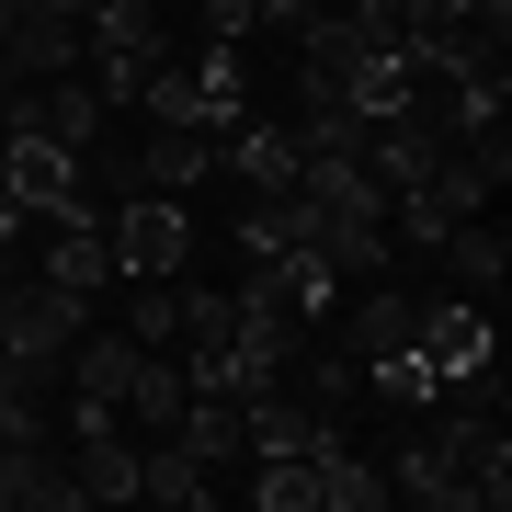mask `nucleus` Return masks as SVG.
<instances>
[{
  "label": "nucleus",
  "mask_w": 512,
  "mask_h": 512,
  "mask_svg": "<svg viewBox=\"0 0 512 512\" xmlns=\"http://www.w3.org/2000/svg\"><path fill=\"white\" fill-rule=\"evenodd\" d=\"M103 251H114V285H160V274H183V262H194V205L126 183V194L103 205Z\"/></svg>",
  "instance_id": "obj_1"
},
{
  "label": "nucleus",
  "mask_w": 512,
  "mask_h": 512,
  "mask_svg": "<svg viewBox=\"0 0 512 512\" xmlns=\"http://www.w3.org/2000/svg\"><path fill=\"white\" fill-rule=\"evenodd\" d=\"M80 330H92V296H69V285H46V274H35V285H23V274L0 285V353H12V365L46 376Z\"/></svg>",
  "instance_id": "obj_2"
},
{
  "label": "nucleus",
  "mask_w": 512,
  "mask_h": 512,
  "mask_svg": "<svg viewBox=\"0 0 512 512\" xmlns=\"http://www.w3.org/2000/svg\"><path fill=\"white\" fill-rule=\"evenodd\" d=\"M410 353L433 365V387H444V399H456V376H478V365L501 353V342H490V308H478V296H421Z\"/></svg>",
  "instance_id": "obj_3"
},
{
  "label": "nucleus",
  "mask_w": 512,
  "mask_h": 512,
  "mask_svg": "<svg viewBox=\"0 0 512 512\" xmlns=\"http://www.w3.org/2000/svg\"><path fill=\"white\" fill-rule=\"evenodd\" d=\"M137 456L148 444H126V410H69V478H80V501H137Z\"/></svg>",
  "instance_id": "obj_4"
},
{
  "label": "nucleus",
  "mask_w": 512,
  "mask_h": 512,
  "mask_svg": "<svg viewBox=\"0 0 512 512\" xmlns=\"http://www.w3.org/2000/svg\"><path fill=\"white\" fill-rule=\"evenodd\" d=\"M433 262H444V285H456V296H501V274H512V228L478 205V217H456V228L433 239Z\"/></svg>",
  "instance_id": "obj_5"
},
{
  "label": "nucleus",
  "mask_w": 512,
  "mask_h": 512,
  "mask_svg": "<svg viewBox=\"0 0 512 512\" xmlns=\"http://www.w3.org/2000/svg\"><path fill=\"white\" fill-rule=\"evenodd\" d=\"M137 183L148 194H205V183H217V137H205V126H148L137 137Z\"/></svg>",
  "instance_id": "obj_6"
},
{
  "label": "nucleus",
  "mask_w": 512,
  "mask_h": 512,
  "mask_svg": "<svg viewBox=\"0 0 512 512\" xmlns=\"http://www.w3.org/2000/svg\"><path fill=\"white\" fill-rule=\"evenodd\" d=\"M46 285H69V296H103V285H114L103 217H46Z\"/></svg>",
  "instance_id": "obj_7"
},
{
  "label": "nucleus",
  "mask_w": 512,
  "mask_h": 512,
  "mask_svg": "<svg viewBox=\"0 0 512 512\" xmlns=\"http://www.w3.org/2000/svg\"><path fill=\"white\" fill-rule=\"evenodd\" d=\"M410 330H421V296H399V285H387L376 274V296H353V365H387V353H410Z\"/></svg>",
  "instance_id": "obj_8"
},
{
  "label": "nucleus",
  "mask_w": 512,
  "mask_h": 512,
  "mask_svg": "<svg viewBox=\"0 0 512 512\" xmlns=\"http://www.w3.org/2000/svg\"><path fill=\"white\" fill-rule=\"evenodd\" d=\"M137 501H171V512H205V501H217V467H194L183 456V444H148V456H137Z\"/></svg>",
  "instance_id": "obj_9"
},
{
  "label": "nucleus",
  "mask_w": 512,
  "mask_h": 512,
  "mask_svg": "<svg viewBox=\"0 0 512 512\" xmlns=\"http://www.w3.org/2000/svg\"><path fill=\"white\" fill-rule=\"evenodd\" d=\"M126 330H137V342H183V274H160V285H126Z\"/></svg>",
  "instance_id": "obj_10"
},
{
  "label": "nucleus",
  "mask_w": 512,
  "mask_h": 512,
  "mask_svg": "<svg viewBox=\"0 0 512 512\" xmlns=\"http://www.w3.org/2000/svg\"><path fill=\"white\" fill-rule=\"evenodd\" d=\"M285 12H296V0H274V12H262V23H285Z\"/></svg>",
  "instance_id": "obj_11"
}]
</instances>
